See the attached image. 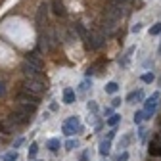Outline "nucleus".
<instances>
[{
  "instance_id": "1",
  "label": "nucleus",
  "mask_w": 161,
  "mask_h": 161,
  "mask_svg": "<svg viewBox=\"0 0 161 161\" xmlns=\"http://www.w3.org/2000/svg\"><path fill=\"white\" fill-rule=\"evenodd\" d=\"M23 88L25 90H31V92H35L38 96L48 90V86H46V83H44L42 79H27L25 83H23Z\"/></svg>"
},
{
  "instance_id": "2",
  "label": "nucleus",
  "mask_w": 161,
  "mask_h": 161,
  "mask_svg": "<svg viewBox=\"0 0 161 161\" xmlns=\"http://www.w3.org/2000/svg\"><path fill=\"white\" fill-rule=\"evenodd\" d=\"M123 15H125L123 4H117V2H113V0H111V4H109V6L106 8V12H104V17H106V19H113V21H119Z\"/></svg>"
},
{
  "instance_id": "3",
  "label": "nucleus",
  "mask_w": 161,
  "mask_h": 161,
  "mask_svg": "<svg viewBox=\"0 0 161 161\" xmlns=\"http://www.w3.org/2000/svg\"><path fill=\"white\" fill-rule=\"evenodd\" d=\"M17 102L19 104H35V106H38V94H35V92H31V90H21L17 94Z\"/></svg>"
},
{
  "instance_id": "4",
  "label": "nucleus",
  "mask_w": 161,
  "mask_h": 161,
  "mask_svg": "<svg viewBox=\"0 0 161 161\" xmlns=\"http://www.w3.org/2000/svg\"><path fill=\"white\" fill-rule=\"evenodd\" d=\"M8 121H10V123H14V125H27V123H31V117H29V113L17 109V111L10 113Z\"/></svg>"
},
{
  "instance_id": "5",
  "label": "nucleus",
  "mask_w": 161,
  "mask_h": 161,
  "mask_svg": "<svg viewBox=\"0 0 161 161\" xmlns=\"http://www.w3.org/2000/svg\"><path fill=\"white\" fill-rule=\"evenodd\" d=\"M21 71H23V75L27 77V79H40V67H36V65H33L31 62H23V65H21Z\"/></svg>"
},
{
  "instance_id": "6",
  "label": "nucleus",
  "mask_w": 161,
  "mask_h": 161,
  "mask_svg": "<svg viewBox=\"0 0 161 161\" xmlns=\"http://www.w3.org/2000/svg\"><path fill=\"white\" fill-rule=\"evenodd\" d=\"M159 100V92H155L153 96H150L144 102V119H152L153 111H155V102Z\"/></svg>"
},
{
  "instance_id": "7",
  "label": "nucleus",
  "mask_w": 161,
  "mask_h": 161,
  "mask_svg": "<svg viewBox=\"0 0 161 161\" xmlns=\"http://www.w3.org/2000/svg\"><path fill=\"white\" fill-rule=\"evenodd\" d=\"M86 48L88 50H96V48H100L104 44V36L100 35V33H88V36H86Z\"/></svg>"
},
{
  "instance_id": "8",
  "label": "nucleus",
  "mask_w": 161,
  "mask_h": 161,
  "mask_svg": "<svg viewBox=\"0 0 161 161\" xmlns=\"http://www.w3.org/2000/svg\"><path fill=\"white\" fill-rule=\"evenodd\" d=\"M46 15H48V4L46 2H40L38 4V10H36V27H42L44 21H46Z\"/></svg>"
},
{
  "instance_id": "9",
  "label": "nucleus",
  "mask_w": 161,
  "mask_h": 161,
  "mask_svg": "<svg viewBox=\"0 0 161 161\" xmlns=\"http://www.w3.org/2000/svg\"><path fill=\"white\" fill-rule=\"evenodd\" d=\"M52 10H54V14H56V15H59V17H64V15L67 14L62 0H52Z\"/></svg>"
},
{
  "instance_id": "10",
  "label": "nucleus",
  "mask_w": 161,
  "mask_h": 161,
  "mask_svg": "<svg viewBox=\"0 0 161 161\" xmlns=\"http://www.w3.org/2000/svg\"><path fill=\"white\" fill-rule=\"evenodd\" d=\"M148 153H150L152 157H161V142H159V140H153V142L150 144Z\"/></svg>"
},
{
  "instance_id": "11",
  "label": "nucleus",
  "mask_w": 161,
  "mask_h": 161,
  "mask_svg": "<svg viewBox=\"0 0 161 161\" xmlns=\"http://www.w3.org/2000/svg\"><path fill=\"white\" fill-rule=\"evenodd\" d=\"M140 100H144V90L130 92V94L127 96V100H125V102H127V104H136V102H140Z\"/></svg>"
},
{
  "instance_id": "12",
  "label": "nucleus",
  "mask_w": 161,
  "mask_h": 161,
  "mask_svg": "<svg viewBox=\"0 0 161 161\" xmlns=\"http://www.w3.org/2000/svg\"><path fill=\"white\" fill-rule=\"evenodd\" d=\"M109 148H111V140H108V138L102 140V142H100V155H102V157H108L109 152H111Z\"/></svg>"
},
{
  "instance_id": "13",
  "label": "nucleus",
  "mask_w": 161,
  "mask_h": 161,
  "mask_svg": "<svg viewBox=\"0 0 161 161\" xmlns=\"http://www.w3.org/2000/svg\"><path fill=\"white\" fill-rule=\"evenodd\" d=\"M65 123L73 129V130H77V132H80V130H83V125H80V121H79V117L77 115H73V117H69L67 121H65Z\"/></svg>"
},
{
  "instance_id": "14",
  "label": "nucleus",
  "mask_w": 161,
  "mask_h": 161,
  "mask_svg": "<svg viewBox=\"0 0 161 161\" xmlns=\"http://www.w3.org/2000/svg\"><path fill=\"white\" fill-rule=\"evenodd\" d=\"M64 104H67V106L75 104V90L73 88H65L64 90Z\"/></svg>"
},
{
  "instance_id": "15",
  "label": "nucleus",
  "mask_w": 161,
  "mask_h": 161,
  "mask_svg": "<svg viewBox=\"0 0 161 161\" xmlns=\"http://www.w3.org/2000/svg\"><path fill=\"white\" fill-rule=\"evenodd\" d=\"M14 123H10V121H0V132L2 134H12L14 132Z\"/></svg>"
},
{
  "instance_id": "16",
  "label": "nucleus",
  "mask_w": 161,
  "mask_h": 161,
  "mask_svg": "<svg viewBox=\"0 0 161 161\" xmlns=\"http://www.w3.org/2000/svg\"><path fill=\"white\" fill-rule=\"evenodd\" d=\"M25 59H27V62H31L33 65H36V67H42V64H40V59L36 58V54H35V52H27Z\"/></svg>"
},
{
  "instance_id": "17",
  "label": "nucleus",
  "mask_w": 161,
  "mask_h": 161,
  "mask_svg": "<svg viewBox=\"0 0 161 161\" xmlns=\"http://www.w3.org/2000/svg\"><path fill=\"white\" fill-rule=\"evenodd\" d=\"M46 146H48L50 152H58V150H59V140H58V138H52V140H48Z\"/></svg>"
},
{
  "instance_id": "18",
  "label": "nucleus",
  "mask_w": 161,
  "mask_h": 161,
  "mask_svg": "<svg viewBox=\"0 0 161 161\" xmlns=\"http://www.w3.org/2000/svg\"><path fill=\"white\" fill-rule=\"evenodd\" d=\"M46 36H40L38 38V52H44V50H48V42H46Z\"/></svg>"
},
{
  "instance_id": "19",
  "label": "nucleus",
  "mask_w": 161,
  "mask_h": 161,
  "mask_svg": "<svg viewBox=\"0 0 161 161\" xmlns=\"http://www.w3.org/2000/svg\"><path fill=\"white\" fill-rule=\"evenodd\" d=\"M119 121H121V115L113 113V115H109V117H108V125H109V127H115Z\"/></svg>"
},
{
  "instance_id": "20",
  "label": "nucleus",
  "mask_w": 161,
  "mask_h": 161,
  "mask_svg": "<svg viewBox=\"0 0 161 161\" xmlns=\"http://www.w3.org/2000/svg\"><path fill=\"white\" fill-rule=\"evenodd\" d=\"M75 29H77V33L80 35V38H83V40H86V31H85V27H83V23H75Z\"/></svg>"
},
{
  "instance_id": "21",
  "label": "nucleus",
  "mask_w": 161,
  "mask_h": 161,
  "mask_svg": "<svg viewBox=\"0 0 161 161\" xmlns=\"http://www.w3.org/2000/svg\"><path fill=\"white\" fill-rule=\"evenodd\" d=\"M140 79H142V83L150 85V83H153V80H155V75H153V73H144V75L140 77Z\"/></svg>"
},
{
  "instance_id": "22",
  "label": "nucleus",
  "mask_w": 161,
  "mask_h": 161,
  "mask_svg": "<svg viewBox=\"0 0 161 161\" xmlns=\"http://www.w3.org/2000/svg\"><path fill=\"white\" fill-rule=\"evenodd\" d=\"M117 90H119V85H117V83H108V85H106V92H108V94H115Z\"/></svg>"
},
{
  "instance_id": "23",
  "label": "nucleus",
  "mask_w": 161,
  "mask_h": 161,
  "mask_svg": "<svg viewBox=\"0 0 161 161\" xmlns=\"http://www.w3.org/2000/svg\"><path fill=\"white\" fill-rule=\"evenodd\" d=\"M4 161H17V152L14 150V152H8L6 155H4Z\"/></svg>"
},
{
  "instance_id": "24",
  "label": "nucleus",
  "mask_w": 161,
  "mask_h": 161,
  "mask_svg": "<svg viewBox=\"0 0 161 161\" xmlns=\"http://www.w3.org/2000/svg\"><path fill=\"white\" fill-rule=\"evenodd\" d=\"M132 119H134V123H136V125H140V123H142V119H144V111H136Z\"/></svg>"
},
{
  "instance_id": "25",
  "label": "nucleus",
  "mask_w": 161,
  "mask_h": 161,
  "mask_svg": "<svg viewBox=\"0 0 161 161\" xmlns=\"http://www.w3.org/2000/svg\"><path fill=\"white\" fill-rule=\"evenodd\" d=\"M62 129H64V134H65V136H73V134H75V130H73L67 123H64V127H62Z\"/></svg>"
},
{
  "instance_id": "26",
  "label": "nucleus",
  "mask_w": 161,
  "mask_h": 161,
  "mask_svg": "<svg viewBox=\"0 0 161 161\" xmlns=\"http://www.w3.org/2000/svg\"><path fill=\"white\" fill-rule=\"evenodd\" d=\"M36 152H38V146L33 142V144L29 146V157H35V155H36Z\"/></svg>"
},
{
  "instance_id": "27",
  "label": "nucleus",
  "mask_w": 161,
  "mask_h": 161,
  "mask_svg": "<svg viewBox=\"0 0 161 161\" xmlns=\"http://www.w3.org/2000/svg\"><path fill=\"white\" fill-rule=\"evenodd\" d=\"M161 33V23H155L152 29H150V35H159Z\"/></svg>"
},
{
  "instance_id": "28",
  "label": "nucleus",
  "mask_w": 161,
  "mask_h": 161,
  "mask_svg": "<svg viewBox=\"0 0 161 161\" xmlns=\"http://www.w3.org/2000/svg\"><path fill=\"white\" fill-rule=\"evenodd\" d=\"M73 148H77V142H75V140H67V142H65V150L71 152Z\"/></svg>"
},
{
  "instance_id": "29",
  "label": "nucleus",
  "mask_w": 161,
  "mask_h": 161,
  "mask_svg": "<svg viewBox=\"0 0 161 161\" xmlns=\"http://www.w3.org/2000/svg\"><path fill=\"white\" fill-rule=\"evenodd\" d=\"M86 108H88V111H92V113H96V111H98L96 102H88V104H86Z\"/></svg>"
},
{
  "instance_id": "30",
  "label": "nucleus",
  "mask_w": 161,
  "mask_h": 161,
  "mask_svg": "<svg viewBox=\"0 0 161 161\" xmlns=\"http://www.w3.org/2000/svg\"><path fill=\"white\" fill-rule=\"evenodd\" d=\"M86 90H88V80H85V83L79 86V92H80V94H83V92H86Z\"/></svg>"
},
{
  "instance_id": "31",
  "label": "nucleus",
  "mask_w": 161,
  "mask_h": 161,
  "mask_svg": "<svg viewBox=\"0 0 161 161\" xmlns=\"http://www.w3.org/2000/svg\"><path fill=\"white\" fill-rule=\"evenodd\" d=\"M117 161H129V153H127V152H123V153L117 157Z\"/></svg>"
},
{
  "instance_id": "32",
  "label": "nucleus",
  "mask_w": 161,
  "mask_h": 161,
  "mask_svg": "<svg viewBox=\"0 0 161 161\" xmlns=\"http://www.w3.org/2000/svg\"><path fill=\"white\" fill-rule=\"evenodd\" d=\"M115 132H117V130H115V129H111V130L108 132V136H106V138H108V140H113V138H115Z\"/></svg>"
},
{
  "instance_id": "33",
  "label": "nucleus",
  "mask_w": 161,
  "mask_h": 161,
  "mask_svg": "<svg viewBox=\"0 0 161 161\" xmlns=\"http://www.w3.org/2000/svg\"><path fill=\"white\" fill-rule=\"evenodd\" d=\"M111 106H113V108L121 106V98H113V100H111Z\"/></svg>"
},
{
  "instance_id": "34",
  "label": "nucleus",
  "mask_w": 161,
  "mask_h": 161,
  "mask_svg": "<svg viewBox=\"0 0 161 161\" xmlns=\"http://www.w3.org/2000/svg\"><path fill=\"white\" fill-rule=\"evenodd\" d=\"M6 94V86H4V83H2V80H0V98H2Z\"/></svg>"
},
{
  "instance_id": "35",
  "label": "nucleus",
  "mask_w": 161,
  "mask_h": 161,
  "mask_svg": "<svg viewBox=\"0 0 161 161\" xmlns=\"http://www.w3.org/2000/svg\"><path fill=\"white\" fill-rule=\"evenodd\" d=\"M127 144H129V136H125L123 140H121V144H119V146H121V148H125Z\"/></svg>"
},
{
  "instance_id": "36",
  "label": "nucleus",
  "mask_w": 161,
  "mask_h": 161,
  "mask_svg": "<svg viewBox=\"0 0 161 161\" xmlns=\"http://www.w3.org/2000/svg\"><path fill=\"white\" fill-rule=\"evenodd\" d=\"M140 29H142V23H136V25L132 27V33H138Z\"/></svg>"
},
{
  "instance_id": "37",
  "label": "nucleus",
  "mask_w": 161,
  "mask_h": 161,
  "mask_svg": "<svg viewBox=\"0 0 161 161\" xmlns=\"http://www.w3.org/2000/svg\"><path fill=\"white\" fill-rule=\"evenodd\" d=\"M80 161H88V152H83V155H80Z\"/></svg>"
},
{
  "instance_id": "38",
  "label": "nucleus",
  "mask_w": 161,
  "mask_h": 161,
  "mask_svg": "<svg viewBox=\"0 0 161 161\" xmlns=\"http://www.w3.org/2000/svg\"><path fill=\"white\" fill-rule=\"evenodd\" d=\"M21 144H23V138H17V140H15V144H14V148H17V146H21Z\"/></svg>"
},
{
  "instance_id": "39",
  "label": "nucleus",
  "mask_w": 161,
  "mask_h": 161,
  "mask_svg": "<svg viewBox=\"0 0 161 161\" xmlns=\"http://www.w3.org/2000/svg\"><path fill=\"white\" fill-rule=\"evenodd\" d=\"M113 2H117V4H125L127 0H113Z\"/></svg>"
},
{
  "instance_id": "40",
  "label": "nucleus",
  "mask_w": 161,
  "mask_h": 161,
  "mask_svg": "<svg viewBox=\"0 0 161 161\" xmlns=\"http://www.w3.org/2000/svg\"><path fill=\"white\" fill-rule=\"evenodd\" d=\"M159 56H161V44H159Z\"/></svg>"
}]
</instances>
